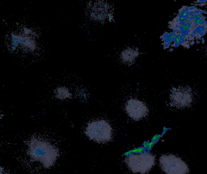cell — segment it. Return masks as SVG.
<instances>
[{
    "mask_svg": "<svg viewBox=\"0 0 207 174\" xmlns=\"http://www.w3.org/2000/svg\"><path fill=\"white\" fill-rule=\"evenodd\" d=\"M55 96L58 99H66L71 96V94L67 88L58 87L55 90Z\"/></svg>",
    "mask_w": 207,
    "mask_h": 174,
    "instance_id": "cell-9",
    "label": "cell"
},
{
    "mask_svg": "<svg viewBox=\"0 0 207 174\" xmlns=\"http://www.w3.org/2000/svg\"><path fill=\"white\" fill-rule=\"evenodd\" d=\"M0 174H6L4 169L0 166Z\"/></svg>",
    "mask_w": 207,
    "mask_h": 174,
    "instance_id": "cell-10",
    "label": "cell"
},
{
    "mask_svg": "<svg viewBox=\"0 0 207 174\" xmlns=\"http://www.w3.org/2000/svg\"><path fill=\"white\" fill-rule=\"evenodd\" d=\"M138 56V50L132 48H127L121 53V59L122 61L125 64H132L135 61Z\"/></svg>",
    "mask_w": 207,
    "mask_h": 174,
    "instance_id": "cell-8",
    "label": "cell"
},
{
    "mask_svg": "<svg viewBox=\"0 0 207 174\" xmlns=\"http://www.w3.org/2000/svg\"><path fill=\"white\" fill-rule=\"evenodd\" d=\"M161 169L166 174H187L189 168L181 158L172 154L163 155L160 157Z\"/></svg>",
    "mask_w": 207,
    "mask_h": 174,
    "instance_id": "cell-4",
    "label": "cell"
},
{
    "mask_svg": "<svg viewBox=\"0 0 207 174\" xmlns=\"http://www.w3.org/2000/svg\"><path fill=\"white\" fill-rule=\"evenodd\" d=\"M11 46L14 50L19 47L26 51L33 52L36 49V42L34 35H27L22 32L11 35Z\"/></svg>",
    "mask_w": 207,
    "mask_h": 174,
    "instance_id": "cell-6",
    "label": "cell"
},
{
    "mask_svg": "<svg viewBox=\"0 0 207 174\" xmlns=\"http://www.w3.org/2000/svg\"><path fill=\"white\" fill-rule=\"evenodd\" d=\"M27 146L29 156L41 163L44 168L53 166L58 157V149L47 140L33 138L29 141Z\"/></svg>",
    "mask_w": 207,
    "mask_h": 174,
    "instance_id": "cell-1",
    "label": "cell"
},
{
    "mask_svg": "<svg viewBox=\"0 0 207 174\" xmlns=\"http://www.w3.org/2000/svg\"><path fill=\"white\" fill-rule=\"evenodd\" d=\"M170 99L172 105L176 107L186 108L191 104L193 94L189 87H178L172 90L170 94Z\"/></svg>",
    "mask_w": 207,
    "mask_h": 174,
    "instance_id": "cell-5",
    "label": "cell"
},
{
    "mask_svg": "<svg viewBox=\"0 0 207 174\" xmlns=\"http://www.w3.org/2000/svg\"><path fill=\"white\" fill-rule=\"evenodd\" d=\"M86 134L90 139L98 143L109 141L112 137V128L104 120H98L87 125Z\"/></svg>",
    "mask_w": 207,
    "mask_h": 174,
    "instance_id": "cell-3",
    "label": "cell"
},
{
    "mask_svg": "<svg viewBox=\"0 0 207 174\" xmlns=\"http://www.w3.org/2000/svg\"><path fill=\"white\" fill-rule=\"evenodd\" d=\"M125 162L133 173L146 174L155 165V157L149 152L136 153L126 157Z\"/></svg>",
    "mask_w": 207,
    "mask_h": 174,
    "instance_id": "cell-2",
    "label": "cell"
},
{
    "mask_svg": "<svg viewBox=\"0 0 207 174\" xmlns=\"http://www.w3.org/2000/svg\"><path fill=\"white\" fill-rule=\"evenodd\" d=\"M125 111L130 117L138 121L147 115L148 109L143 102L136 99H131L125 104Z\"/></svg>",
    "mask_w": 207,
    "mask_h": 174,
    "instance_id": "cell-7",
    "label": "cell"
}]
</instances>
